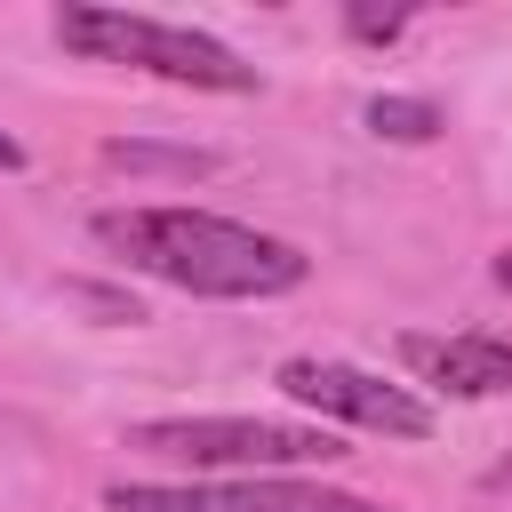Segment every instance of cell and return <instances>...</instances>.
Returning a JSON list of instances; mask_svg holds the SVG:
<instances>
[{"label":"cell","mask_w":512,"mask_h":512,"mask_svg":"<svg viewBox=\"0 0 512 512\" xmlns=\"http://www.w3.org/2000/svg\"><path fill=\"white\" fill-rule=\"evenodd\" d=\"M104 168H160V176H208L216 152H160V144H104Z\"/></svg>","instance_id":"ba28073f"},{"label":"cell","mask_w":512,"mask_h":512,"mask_svg":"<svg viewBox=\"0 0 512 512\" xmlns=\"http://www.w3.org/2000/svg\"><path fill=\"white\" fill-rule=\"evenodd\" d=\"M344 32H352V40H400V32H408V8H384V16H376V8H352Z\"/></svg>","instance_id":"9c48e42d"},{"label":"cell","mask_w":512,"mask_h":512,"mask_svg":"<svg viewBox=\"0 0 512 512\" xmlns=\"http://www.w3.org/2000/svg\"><path fill=\"white\" fill-rule=\"evenodd\" d=\"M368 128H376L384 144H432L448 120H440L432 96H376V104H368Z\"/></svg>","instance_id":"52a82bcc"},{"label":"cell","mask_w":512,"mask_h":512,"mask_svg":"<svg viewBox=\"0 0 512 512\" xmlns=\"http://www.w3.org/2000/svg\"><path fill=\"white\" fill-rule=\"evenodd\" d=\"M128 448L216 472V480H272V472L344 456V440L328 424H288V416H144V424H128Z\"/></svg>","instance_id":"3957f363"},{"label":"cell","mask_w":512,"mask_h":512,"mask_svg":"<svg viewBox=\"0 0 512 512\" xmlns=\"http://www.w3.org/2000/svg\"><path fill=\"white\" fill-rule=\"evenodd\" d=\"M56 40L72 56H88V64H128V72L208 88V96H248L256 88V64H240V48H224L216 32L128 16V8H56Z\"/></svg>","instance_id":"7a4b0ae2"},{"label":"cell","mask_w":512,"mask_h":512,"mask_svg":"<svg viewBox=\"0 0 512 512\" xmlns=\"http://www.w3.org/2000/svg\"><path fill=\"white\" fill-rule=\"evenodd\" d=\"M400 360L416 368V384H432L448 400H496V392H512V336H488V328L400 336Z\"/></svg>","instance_id":"8992f818"},{"label":"cell","mask_w":512,"mask_h":512,"mask_svg":"<svg viewBox=\"0 0 512 512\" xmlns=\"http://www.w3.org/2000/svg\"><path fill=\"white\" fill-rule=\"evenodd\" d=\"M280 392L304 400L320 424H360V432H384V440H432V408L408 384H384V376H368L352 360H328V352L280 360Z\"/></svg>","instance_id":"277c9868"},{"label":"cell","mask_w":512,"mask_h":512,"mask_svg":"<svg viewBox=\"0 0 512 512\" xmlns=\"http://www.w3.org/2000/svg\"><path fill=\"white\" fill-rule=\"evenodd\" d=\"M96 248L120 256L144 280H168L184 296H224V304H264L312 280V256L280 232L208 216V208H96L88 216Z\"/></svg>","instance_id":"6da1fadb"},{"label":"cell","mask_w":512,"mask_h":512,"mask_svg":"<svg viewBox=\"0 0 512 512\" xmlns=\"http://www.w3.org/2000/svg\"><path fill=\"white\" fill-rule=\"evenodd\" d=\"M488 280H496V288H512V248H496V264H488Z\"/></svg>","instance_id":"8fae6325"},{"label":"cell","mask_w":512,"mask_h":512,"mask_svg":"<svg viewBox=\"0 0 512 512\" xmlns=\"http://www.w3.org/2000/svg\"><path fill=\"white\" fill-rule=\"evenodd\" d=\"M112 512H384L352 488H320V480H112L104 488Z\"/></svg>","instance_id":"5b68a950"},{"label":"cell","mask_w":512,"mask_h":512,"mask_svg":"<svg viewBox=\"0 0 512 512\" xmlns=\"http://www.w3.org/2000/svg\"><path fill=\"white\" fill-rule=\"evenodd\" d=\"M16 168H24V144H16L8 128H0V176H16Z\"/></svg>","instance_id":"30bf717a"}]
</instances>
